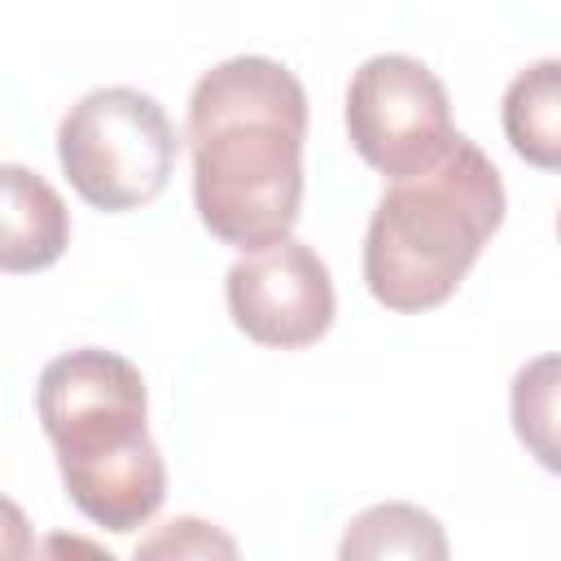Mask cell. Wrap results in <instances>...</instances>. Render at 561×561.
Segmentation results:
<instances>
[{
	"label": "cell",
	"mask_w": 561,
	"mask_h": 561,
	"mask_svg": "<svg viewBox=\"0 0 561 561\" xmlns=\"http://www.w3.org/2000/svg\"><path fill=\"white\" fill-rule=\"evenodd\" d=\"M193 206L232 250H263L294 232L302 210L307 92L285 61L228 57L188 96Z\"/></svg>",
	"instance_id": "1"
},
{
	"label": "cell",
	"mask_w": 561,
	"mask_h": 561,
	"mask_svg": "<svg viewBox=\"0 0 561 561\" xmlns=\"http://www.w3.org/2000/svg\"><path fill=\"white\" fill-rule=\"evenodd\" d=\"M39 425L57 451L70 504L114 530H140L167 500V465L149 438V390L131 359L79 346L44 364Z\"/></svg>",
	"instance_id": "2"
},
{
	"label": "cell",
	"mask_w": 561,
	"mask_h": 561,
	"mask_svg": "<svg viewBox=\"0 0 561 561\" xmlns=\"http://www.w3.org/2000/svg\"><path fill=\"white\" fill-rule=\"evenodd\" d=\"M504 206L495 162L456 131L430 171L403 175L381 193L364 232L368 294L399 316L443 307L500 232Z\"/></svg>",
	"instance_id": "3"
},
{
	"label": "cell",
	"mask_w": 561,
	"mask_h": 561,
	"mask_svg": "<svg viewBox=\"0 0 561 561\" xmlns=\"http://www.w3.org/2000/svg\"><path fill=\"white\" fill-rule=\"evenodd\" d=\"M175 127L167 110L140 88H92L57 127V162L70 188L110 215L140 210L162 197L175 171Z\"/></svg>",
	"instance_id": "4"
},
{
	"label": "cell",
	"mask_w": 561,
	"mask_h": 561,
	"mask_svg": "<svg viewBox=\"0 0 561 561\" xmlns=\"http://www.w3.org/2000/svg\"><path fill=\"white\" fill-rule=\"evenodd\" d=\"M346 136L390 180L430 171L456 140L443 79L408 53L368 57L346 83Z\"/></svg>",
	"instance_id": "5"
},
{
	"label": "cell",
	"mask_w": 561,
	"mask_h": 561,
	"mask_svg": "<svg viewBox=\"0 0 561 561\" xmlns=\"http://www.w3.org/2000/svg\"><path fill=\"white\" fill-rule=\"evenodd\" d=\"M224 298L232 324L272 351H302L320 342L337 311L324 259L298 237L245 250L224 276Z\"/></svg>",
	"instance_id": "6"
},
{
	"label": "cell",
	"mask_w": 561,
	"mask_h": 561,
	"mask_svg": "<svg viewBox=\"0 0 561 561\" xmlns=\"http://www.w3.org/2000/svg\"><path fill=\"white\" fill-rule=\"evenodd\" d=\"M70 245L61 193L22 162H0V272L31 276L53 267Z\"/></svg>",
	"instance_id": "7"
},
{
	"label": "cell",
	"mask_w": 561,
	"mask_h": 561,
	"mask_svg": "<svg viewBox=\"0 0 561 561\" xmlns=\"http://www.w3.org/2000/svg\"><path fill=\"white\" fill-rule=\"evenodd\" d=\"M500 114L517 158H526L539 171L561 167V61L557 57H543L517 70Z\"/></svg>",
	"instance_id": "8"
},
{
	"label": "cell",
	"mask_w": 561,
	"mask_h": 561,
	"mask_svg": "<svg viewBox=\"0 0 561 561\" xmlns=\"http://www.w3.org/2000/svg\"><path fill=\"white\" fill-rule=\"evenodd\" d=\"M337 557L342 561H364V557H421V561L434 557V561H443L447 557V535H443L434 513L390 500V504L364 508L346 526Z\"/></svg>",
	"instance_id": "9"
},
{
	"label": "cell",
	"mask_w": 561,
	"mask_h": 561,
	"mask_svg": "<svg viewBox=\"0 0 561 561\" xmlns=\"http://www.w3.org/2000/svg\"><path fill=\"white\" fill-rule=\"evenodd\" d=\"M513 430L543 469H557V355H539L517 368Z\"/></svg>",
	"instance_id": "10"
},
{
	"label": "cell",
	"mask_w": 561,
	"mask_h": 561,
	"mask_svg": "<svg viewBox=\"0 0 561 561\" xmlns=\"http://www.w3.org/2000/svg\"><path fill=\"white\" fill-rule=\"evenodd\" d=\"M136 557H237V543L202 517H175L136 543Z\"/></svg>",
	"instance_id": "11"
},
{
	"label": "cell",
	"mask_w": 561,
	"mask_h": 561,
	"mask_svg": "<svg viewBox=\"0 0 561 561\" xmlns=\"http://www.w3.org/2000/svg\"><path fill=\"white\" fill-rule=\"evenodd\" d=\"M31 552H35V535L26 513L9 495H0V561H22Z\"/></svg>",
	"instance_id": "12"
}]
</instances>
